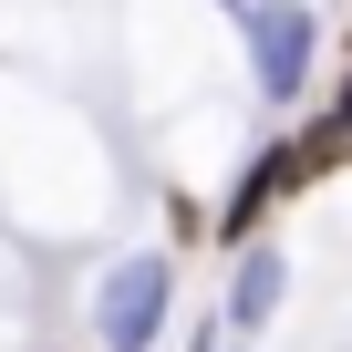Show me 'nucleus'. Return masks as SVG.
Segmentation results:
<instances>
[{
    "mask_svg": "<svg viewBox=\"0 0 352 352\" xmlns=\"http://www.w3.org/2000/svg\"><path fill=\"white\" fill-rule=\"evenodd\" d=\"M331 114H342V135H352V73H342V104H331Z\"/></svg>",
    "mask_w": 352,
    "mask_h": 352,
    "instance_id": "nucleus-5",
    "label": "nucleus"
},
{
    "mask_svg": "<svg viewBox=\"0 0 352 352\" xmlns=\"http://www.w3.org/2000/svg\"><path fill=\"white\" fill-rule=\"evenodd\" d=\"M166 311H176V259H124L94 290V342L104 352H145L166 331Z\"/></svg>",
    "mask_w": 352,
    "mask_h": 352,
    "instance_id": "nucleus-1",
    "label": "nucleus"
},
{
    "mask_svg": "<svg viewBox=\"0 0 352 352\" xmlns=\"http://www.w3.org/2000/svg\"><path fill=\"white\" fill-rule=\"evenodd\" d=\"M270 311H280V249H249L228 280V321H270Z\"/></svg>",
    "mask_w": 352,
    "mask_h": 352,
    "instance_id": "nucleus-4",
    "label": "nucleus"
},
{
    "mask_svg": "<svg viewBox=\"0 0 352 352\" xmlns=\"http://www.w3.org/2000/svg\"><path fill=\"white\" fill-rule=\"evenodd\" d=\"M290 187H311V176H300V145L249 155V166H239V187H228V208H218V239H228V249H249V239H259V218H270Z\"/></svg>",
    "mask_w": 352,
    "mask_h": 352,
    "instance_id": "nucleus-3",
    "label": "nucleus"
},
{
    "mask_svg": "<svg viewBox=\"0 0 352 352\" xmlns=\"http://www.w3.org/2000/svg\"><path fill=\"white\" fill-rule=\"evenodd\" d=\"M249 52H259V94L290 104L311 83V11H300V0H259V11H249Z\"/></svg>",
    "mask_w": 352,
    "mask_h": 352,
    "instance_id": "nucleus-2",
    "label": "nucleus"
}]
</instances>
